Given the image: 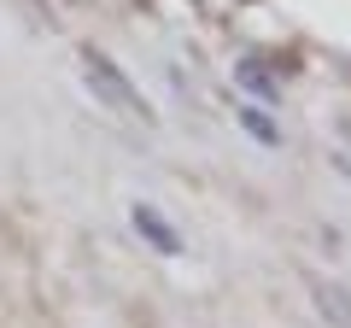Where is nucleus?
<instances>
[{
  "label": "nucleus",
  "mask_w": 351,
  "mask_h": 328,
  "mask_svg": "<svg viewBox=\"0 0 351 328\" xmlns=\"http://www.w3.org/2000/svg\"><path fill=\"white\" fill-rule=\"evenodd\" d=\"M234 82L252 94V100H263V106H276V100H281V76L269 71L263 59H234Z\"/></svg>",
  "instance_id": "obj_3"
},
{
  "label": "nucleus",
  "mask_w": 351,
  "mask_h": 328,
  "mask_svg": "<svg viewBox=\"0 0 351 328\" xmlns=\"http://www.w3.org/2000/svg\"><path fill=\"white\" fill-rule=\"evenodd\" d=\"M76 71H82V82H88V94L100 106H112V112H123V117H135V124H158V112H152V100L129 82V71L117 59H106L100 47H76Z\"/></svg>",
  "instance_id": "obj_1"
},
{
  "label": "nucleus",
  "mask_w": 351,
  "mask_h": 328,
  "mask_svg": "<svg viewBox=\"0 0 351 328\" xmlns=\"http://www.w3.org/2000/svg\"><path fill=\"white\" fill-rule=\"evenodd\" d=\"M234 117H240V129H246V135H252V141H258V147H281V129H276V124H269V117H263V112H258V106H240V112H234Z\"/></svg>",
  "instance_id": "obj_5"
},
{
  "label": "nucleus",
  "mask_w": 351,
  "mask_h": 328,
  "mask_svg": "<svg viewBox=\"0 0 351 328\" xmlns=\"http://www.w3.org/2000/svg\"><path fill=\"white\" fill-rule=\"evenodd\" d=\"M129 223H135V235L147 240V246H152L158 258H182V246H188V240L176 235V223L158 211V205H147V200H135V205H129Z\"/></svg>",
  "instance_id": "obj_2"
},
{
  "label": "nucleus",
  "mask_w": 351,
  "mask_h": 328,
  "mask_svg": "<svg viewBox=\"0 0 351 328\" xmlns=\"http://www.w3.org/2000/svg\"><path fill=\"white\" fill-rule=\"evenodd\" d=\"M311 305L322 311L328 328H351V293L339 281H311Z\"/></svg>",
  "instance_id": "obj_4"
}]
</instances>
